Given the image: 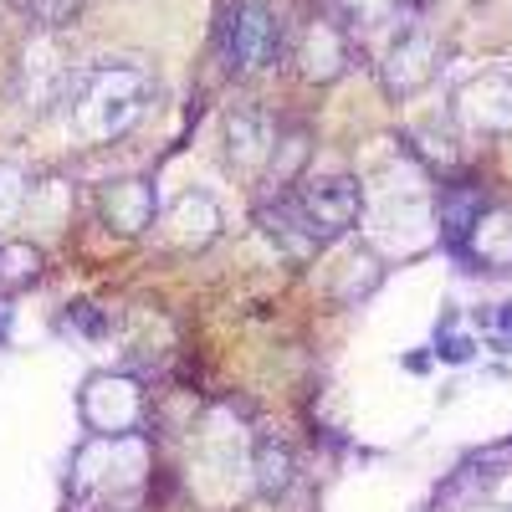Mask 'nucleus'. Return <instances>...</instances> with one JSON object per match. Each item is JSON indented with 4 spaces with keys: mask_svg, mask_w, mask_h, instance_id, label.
<instances>
[{
    "mask_svg": "<svg viewBox=\"0 0 512 512\" xmlns=\"http://www.w3.org/2000/svg\"><path fill=\"white\" fill-rule=\"evenodd\" d=\"M154 77L139 62H98L67 82V118L88 144H113L144 118Z\"/></svg>",
    "mask_w": 512,
    "mask_h": 512,
    "instance_id": "nucleus-1",
    "label": "nucleus"
},
{
    "mask_svg": "<svg viewBox=\"0 0 512 512\" xmlns=\"http://www.w3.org/2000/svg\"><path fill=\"white\" fill-rule=\"evenodd\" d=\"M282 52V21L267 0H231L221 16V57L231 72H262Z\"/></svg>",
    "mask_w": 512,
    "mask_h": 512,
    "instance_id": "nucleus-2",
    "label": "nucleus"
},
{
    "mask_svg": "<svg viewBox=\"0 0 512 512\" xmlns=\"http://www.w3.org/2000/svg\"><path fill=\"white\" fill-rule=\"evenodd\" d=\"M82 420H88L93 436H108V441L134 436L144 420V390L128 374H98L82 390Z\"/></svg>",
    "mask_w": 512,
    "mask_h": 512,
    "instance_id": "nucleus-3",
    "label": "nucleus"
},
{
    "mask_svg": "<svg viewBox=\"0 0 512 512\" xmlns=\"http://www.w3.org/2000/svg\"><path fill=\"white\" fill-rule=\"evenodd\" d=\"M297 205H303V216L313 221V231L323 241L354 231L359 210H364V185L349 180V175H328V180H308L297 190Z\"/></svg>",
    "mask_w": 512,
    "mask_h": 512,
    "instance_id": "nucleus-4",
    "label": "nucleus"
},
{
    "mask_svg": "<svg viewBox=\"0 0 512 512\" xmlns=\"http://www.w3.org/2000/svg\"><path fill=\"white\" fill-rule=\"evenodd\" d=\"M431 77H436V36L415 26L390 47V57H384V88H390L395 98H410Z\"/></svg>",
    "mask_w": 512,
    "mask_h": 512,
    "instance_id": "nucleus-5",
    "label": "nucleus"
},
{
    "mask_svg": "<svg viewBox=\"0 0 512 512\" xmlns=\"http://www.w3.org/2000/svg\"><path fill=\"white\" fill-rule=\"evenodd\" d=\"M461 113H466V123L487 128V134H507L512 128V67H487L461 93Z\"/></svg>",
    "mask_w": 512,
    "mask_h": 512,
    "instance_id": "nucleus-6",
    "label": "nucleus"
},
{
    "mask_svg": "<svg viewBox=\"0 0 512 512\" xmlns=\"http://www.w3.org/2000/svg\"><path fill=\"white\" fill-rule=\"evenodd\" d=\"M256 221H262V231H267L287 256H297V262H308V256L323 246V236H318V231H313V221L303 216L297 195H277V200H267L262 210H256Z\"/></svg>",
    "mask_w": 512,
    "mask_h": 512,
    "instance_id": "nucleus-7",
    "label": "nucleus"
},
{
    "mask_svg": "<svg viewBox=\"0 0 512 512\" xmlns=\"http://www.w3.org/2000/svg\"><path fill=\"white\" fill-rule=\"evenodd\" d=\"M103 216H108L123 236H139V231H149L154 216H159V195H154L149 180H118V185L103 190Z\"/></svg>",
    "mask_w": 512,
    "mask_h": 512,
    "instance_id": "nucleus-8",
    "label": "nucleus"
},
{
    "mask_svg": "<svg viewBox=\"0 0 512 512\" xmlns=\"http://www.w3.org/2000/svg\"><path fill=\"white\" fill-rule=\"evenodd\" d=\"M349 31L338 26V21H313L308 36H303V72L313 82H333L338 72L349 67Z\"/></svg>",
    "mask_w": 512,
    "mask_h": 512,
    "instance_id": "nucleus-9",
    "label": "nucleus"
},
{
    "mask_svg": "<svg viewBox=\"0 0 512 512\" xmlns=\"http://www.w3.org/2000/svg\"><path fill=\"white\" fill-rule=\"evenodd\" d=\"M226 149L241 169H256V164H267L272 149H277V134H272V123L267 113H256V108H236L226 118Z\"/></svg>",
    "mask_w": 512,
    "mask_h": 512,
    "instance_id": "nucleus-10",
    "label": "nucleus"
},
{
    "mask_svg": "<svg viewBox=\"0 0 512 512\" xmlns=\"http://www.w3.org/2000/svg\"><path fill=\"white\" fill-rule=\"evenodd\" d=\"M461 256L472 267H487V272H512V216L507 210H487V216L477 221V231L466 236V246H461Z\"/></svg>",
    "mask_w": 512,
    "mask_h": 512,
    "instance_id": "nucleus-11",
    "label": "nucleus"
},
{
    "mask_svg": "<svg viewBox=\"0 0 512 512\" xmlns=\"http://www.w3.org/2000/svg\"><path fill=\"white\" fill-rule=\"evenodd\" d=\"M169 231H175L180 246H205L210 236L221 231V210H216V200H210L205 190L180 195L175 210H169Z\"/></svg>",
    "mask_w": 512,
    "mask_h": 512,
    "instance_id": "nucleus-12",
    "label": "nucleus"
},
{
    "mask_svg": "<svg viewBox=\"0 0 512 512\" xmlns=\"http://www.w3.org/2000/svg\"><path fill=\"white\" fill-rule=\"evenodd\" d=\"M436 216H441V236L451 241V251H461L466 236L477 231V221L487 216V200H482V190H472V185H456V190L441 195Z\"/></svg>",
    "mask_w": 512,
    "mask_h": 512,
    "instance_id": "nucleus-13",
    "label": "nucleus"
},
{
    "mask_svg": "<svg viewBox=\"0 0 512 512\" xmlns=\"http://www.w3.org/2000/svg\"><path fill=\"white\" fill-rule=\"evenodd\" d=\"M251 477H256V487H262L267 497H282L287 487H292V477H297V466H292V451L282 446V441H256V451H251Z\"/></svg>",
    "mask_w": 512,
    "mask_h": 512,
    "instance_id": "nucleus-14",
    "label": "nucleus"
},
{
    "mask_svg": "<svg viewBox=\"0 0 512 512\" xmlns=\"http://www.w3.org/2000/svg\"><path fill=\"white\" fill-rule=\"evenodd\" d=\"M26 205V175L16 164H0V221H11Z\"/></svg>",
    "mask_w": 512,
    "mask_h": 512,
    "instance_id": "nucleus-15",
    "label": "nucleus"
},
{
    "mask_svg": "<svg viewBox=\"0 0 512 512\" xmlns=\"http://www.w3.org/2000/svg\"><path fill=\"white\" fill-rule=\"evenodd\" d=\"M36 267H41V256L31 246H0V277L26 282V277H36Z\"/></svg>",
    "mask_w": 512,
    "mask_h": 512,
    "instance_id": "nucleus-16",
    "label": "nucleus"
},
{
    "mask_svg": "<svg viewBox=\"0 0 512 512\" xmlns=\"http://www.w3.org/2000/svg\"><path fill=\"white\" fill-rule=\"evenodd\" d=\"M482 323H487V344H492L497 354H512V303H502V308L487 313Z\"/></svg>",
    "mask_w": 512,
    "mask_h": 512,
    "instance_id": "nucleus-17",
    "label": "nucleus"
},
{
    "mask_svg": "<svg viewBox=\"0 0 512 512\" xmlns=\"http://www.w3.org/2000/svg\"><path fill=\"white\" fill-rule=\"evenodd\" d=\"M477 354V344L466 333H436V359H446V364H466Z\"/></svg>",
    "mask_w": 512,
    "mask_h": 512,
    "instance_id": "nucleus-18",
    "label": "nucleus"
},
{
    "mask_svg": "<svg viewBox=\"0 0 512 512\" xmlns=\"http://www.w3.org/2000/svg\"><path fill=\"white\" fill-rule=\"evenodd\" d=\"M72 11H77V0H36L31 6L36 26H62V21H72Z\"/></svg>",
    "mask_w": 512,
    "mask_h": 512,
    "instance_id": "nucleus-19",
    "label": "nucleus"
},
{
    "mask_svg": "<svg viewBox=\"0 0 512 512\" xmlns=\"http://www.w3.org/2000/svg\"><path fill=\"white\" fill-rule=\"evenodd\" d=\"M349 11H354L359 21H384V16L400 11V0H349Z\"/></svg>",
    "mask_w": 512,
    "mask_h": 512,
    "instance_id": "nucleus-20",
    "label": "nucleus"
},
{
    "mask_svg": "<svg viewBox=\"0 0 512 512\" xmlns=\"http://www.w3.org/2000/svg\"><path fill=\"white\" fill-rule=\"evenodd\" d=\"M6 333H11V308L0 303V344H6Z\"/></svg>",
    "mask_w": 512,
    "mask_h": 512,
    "instance_id": "nucleus-21",
    "label": "nucleus"
}]
</instances>
